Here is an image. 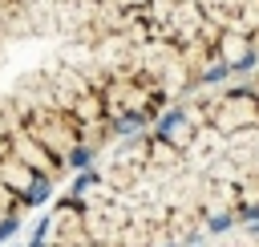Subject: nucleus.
Here are the masks:
<instances>
[{
	"label": "nucleus",
	"mask_w": 259,
	"mask_h": 247,
	"mask_svg": "<svg viewBox=\"0 0 259 247\" xmlns=\"http://www.w3.org/2000/svg\"><path fill=\"white\" fill-rule=\"evenodd\" d=\"M198 85L154 0H0V239Z\"/></svg>",
	"instance_id": "1"
},
{
	"label": "nucleus",
	"mask_w": 259,
	"mask_h": 247,
	"mask_svg": "<svg viewBox=\"0 0 259 247\" xmlns=\"http://www.w3.org/2000/svg\"><path fill=\"white\" fill-rule=\"evenodd\" d=\"M259 219V73L198 85L53 198L28 247H194Z\"/></svg>",
	"instance_id": "2"
},
{
	"label": "nucleus",
	"mask_w": 259,
	"mask_h": 247,
	"mask_svg": "<svg viewBox=\"0 0 259 247\" xmlns=\"http://www.w3.org/2000/svg\"><path fill=\"white\" fill-rule=\"evenodd\" d=\"M194 247H259V219L227 227V231H219V235H210V239H202Z\"/></svg>",
	"instance_id": "3"
}]
</instances>
